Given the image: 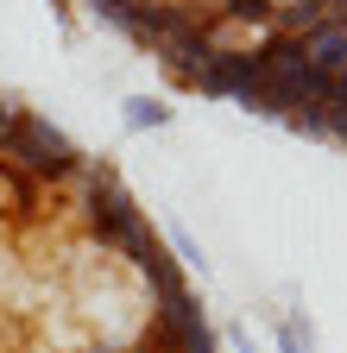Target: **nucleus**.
Instances as JSON below:
<instances>
[{
    "mask_svg": "<svg viewBox=\"0 0 347 353\" xmlns=\"http://www.w3.org/2000/svg\"><path fill=\"white\" fill-rule=\"evenodd\" d=\"M0 164L19 170L26 183H70V176H82L76 145L63 139L51 120H38V114H19V120H13L7 145H0Z\"/></svg>",
    "mask_w": 347,
    "mask_h": 353,
    "instance_id": "obj_1",
    "label": "nucleus"
},
{
    "mask_svg": "<svg viewBox=\"0 0 347 353\" xmlns=\"http://www.w3.org/2000/svg\"><path fill=\"white\" fill-rule=\"evenodd\" d=\"M89 228H95V240H101V246H114L120 259H133V265L158 246V240L146 234V214L133 208V196H126L108 170H101V176H89Z\"/></svg>",
    "mask_w": 347,
    "mask_h": 353,
    "instance_id": "obj_2",
    "label": "nucleus"
},
{
    "mask_svg": "<svg viewBox=\"0 0 347 353\" xmlns=\"http://www.w3.org/2000/svg\"><path fill=\"white\" fill-rule=\"evenodd\" d=\"M196 88L202 95H234V101L259 108V95H266V63H259V51H246V57H221L215 51L208 70L196 76Z\"/></svg>",
    "mask_w": 347,
    "mask_h": 353,
    "instance_id": "obj_3",
    "label": "nucleus"
},
{
    "mask_svg": "<svg viewBox=\"0 0 347 353\" xmlns=\"http://www.w3.org/2000/svg\"><path fill=\"white\" fill-rule=\"evenodd\" d=\"M297 51H303V63H310L316 76L341 82V76H347V26H335V19L310 26V32L297 38Z\"/></svg>",
    "mask_w": 347,
    "mask_h": 353,
    "instance_id": "obj_4",
    "label": "nucleus"
},
{
    "mask_svg": "<svg viewBox=\"0 0 347 353\" xmlns=\"http://www.w3.org/2000/svg\"><path fill=\"white\" fill-rule=\"evenodd\" d=\"M120 126L126 132H158V126H170V108L158 95H133V101L120 108Z\"/></svg>",
    "mask_w": 347,
    "mask_h": 353,
    "instance_id": "obj_5",
    "label": "nucleus"
},
{
    "mask_svg": "<svg viewBox=\"0 0 347 353\" xmlns=\"http://www.w3.org/2000/svg\"><path fill=\"white\" fill-rule=\"evenodd\" d=\"M278 353H316V334H310V322L284 316V322H278Z\"/></svg>",
    "mask_w": 347,
    "mask_h": 353,
    "instance_id": "obj_6",
    "label": "nucleus"
},
{
    "mask_svg": "<svg viewBox=\"0 0 347 353\" xmlns=\"http://www.w3.org/2000/svg\"><path fill=\"white\" fill-rule=\"evenodd\" d=\"M89 7H95L108 26H120V32H126V19H133V13L146 7V0H89Z\"/></svg>",
    "mask_w": 347,
    "mask_h": 353,
    "instance_id": "obj_7",
    "label": "nucleus"
},
{
    "mask_svg": "<svg viewBox=\"0 0 347 353\" xmlns=\"http://www.w3.org/2000/svg\"><path fill=\"white\" fill-rule=\"evenodd\" d=\"M170 246H177V259H184V265H208V259H202V246H196L184 228H170Z\"/></svg>",
    "mask_w": 347,
    "mask_h": 353,
    "instance_id": "obj_8",
    "label": "nucleus"
},
{
    "mask_svg": "<svg viewBox=\"0 0 347 353\" xmlns=\"http://www.w3.org/2000/svg\"><path fill=\"white\" fill-rule=\"evenodd\" d=\"M13 120H19V108H13V101H0V145H7V132H13Z\"/></svg>",
    "mask_w": 347,
    "mask_h": 353,
    "instance_id": "obj_9",
    "label": "nucleus"
},
{
    "mask_svg": "<svg viewBox=\"0 0 347 353\" xmlns=\"http://www.w3.org/2000/svg\"><path fill=\"white\" fill-rule=\"evenodd\" d=\"M322 19H335V26H347V0H322Z\"/></svg>",
    "mask_w": 347,
    "mask_h": 353,
    "instance_id": "obj_10",
    "label": "nucleus"
},
{
    "mask_svg": "<svg viewBox=\"0 0 347 353\" xmlns=\"http://www.w3.org/2000/svg\"><path fill=\"white\" fill-rule=\"evenodd\" d=\"M266 7H272V13H290V7H303V0H266Z\"/></svg>",
    "mask_w": 347,
    "mask_h": 353,
    "instance_id": "obj_11",
    "label": "nucleus"
}]
</instances>
